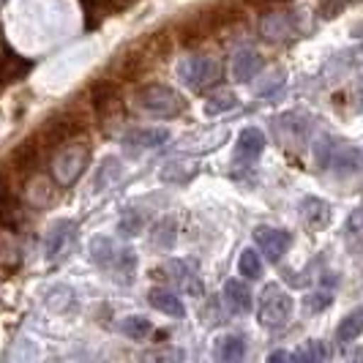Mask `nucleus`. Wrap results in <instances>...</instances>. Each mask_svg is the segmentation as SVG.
I'll return each mask as SVG.
<instances>
[{"label": "nucleus", "mask_w": 363, "mask_h": 363, "mask_svg": "<svg viewBox=\"0 0 363 363\" xmlns=\"http://www.w3.org/2000/svg\"><path fill=\"white\" fill-rule=\"evenodd\" d=\"M167 33H153V36H145L140 38L131 50H126V57L123 60H118V72L123 79H137V77H143L145 72H150L159 60H162L167 50H169V41H164Z\"/></svg>", "instance_id": "1"}, {"label": "nucleus", "mask_w": 363, "mask_h": 363, "mask_svg": "<svg viewBox=\"0 0 363 363\" xmlns=\"http://www.w3.org/2000/svg\"><path fill=\"white\" fill-rule=\"evenodd\" d=\"M88 162H91V145L82 140H72L66 145L55 147V156L50 159L52 181L60 189H72L74 183L82 178Z\"/></svg>", "instance_id": "2"}, {"label": "nucleus", "mask_w": 363, "mask_h": 363, "mask_svg": "<svg viewBox=\"0 0 363 363\" xmlns=\"http://www.w3.org/2000/svg\"><path fill=\"white\" fill-rule=\"evenodd\" d=\"M93 109L104 126V134L109 137H118V128H123L126 123V101H123V93L115 82H93Z\"/></svg>", "instance_id": "3"}, {"label": "nucleus", "mask_w": 363, "mask_h": 363, "mask_svg": "<svg viewBox=\"0 0 363 363\" xmlns=\"http://www.w3.org/2000/svg\"><path fill=\"white\" fill-rule=\"evenodd\" d=\"M134 104L143 109L150 118H178L186 112V99L178 91L167 88V85H143L137 96H134Z\"/></svg>", "instance_id": "4"}, {"label": "nucleus", "mask_w": 363, "mask_h": 363, "mask_svg": "<svg viewBox=\"0 0 363 363\" xmlns=\"http://www.w3.org/2000/svg\"><path fill=\"white\" fill-rule=\"evenodd\" d=\"M178 74H181V79L194 93H205L208 88H216L218 82H221L224 66H221V60H218L216 55L197 52V55H189L183 60Z\"/></svg>", "instance_id": "5"}, {"label": "nucleus", "mask_w": 363, "mask_h": 363, "mask_svg": "<svg viewBox=\"0 0 363 363\" xmlns=\"http://www.w3.org/2000/svg\"><path fill=\"white\" fill-rule=\"evenodd\" d=\"M292 309H295V303H292L290 292L281 290L276 281H271V284H265V290L259 292L257 320H259V325L262 328L276 330V328H281L290 323Z\"/></svg>", "instance_id": "6"}, {"label": "nucleus", "mask_w": 363, "mask_h": 363, "mask_svg": "<svg viewBox=\"0 0 363 363\" xmlns=\"http://www.w3.org/2000/svg\"><path fill=\"white\" fill-rule=\"evenodd\" d=\"M91 257L99 268H107V271H115L121 273V276H131L134 265H137V255L128 246H121L115 238H107V235L93 238Z\"/></svg>", "instance_id": "7"}, {"label": "nucleus", "mask_w": 363, "mask_h": 363, "mask_svg": "<svg viewBox=\"0 0 363 363\" xmlns=\"http://www.w3.org/2000/svg\"><path fill=\"white\" fill-rule=\"evenodd\" d=\"M230 19H235V11L227 9V3L211 6V9H202V11H197L194 17H189L181 25L183 44H189V47H191V44H200L202 38H208L211 33H216L218 28H221L224 22H230Z\"/></svg>", "instance_id": "8"}, {"label": "nucleus", "mask_w": 363, "mask_h": 363, "mask_svg": "<svg viewBox=\"0 0 363 363\" xmlns=\"http://www.w3.org/2000/svg\"><path fill=\"white\" fill-rule=\"evenodd\" d=\"M74 243H77V224L69 218L55 221L47 230V238H44V255L50 262H60V259L72 255Z\"/></svg>", "instance_id": "9"}, {"label": "nucleus", "mask_w": 363, "mask_h": 363, "mask_svg": "<svg viewBox=\"0 0 363 363\" xmlns=\"http://www.w3.org/2000/svg\"><path fill=\"white\" fill-rule=\"evenodd\" d=\"M298 33V25H295V14L290 11H281V9H271L259 17V36L271 44H281V41H290Z\"/></svg>", "instance_id": "10"}, {"label": "nucleus", "mask_w": 363, "mask_h": 363, "mask_svg": "<svg viewBox=\"0 0 363 363\" xmlns=\"http://www.w3.org/2000/svg\"><path fill=\"white\" fill-rule=\"evenodd\" d=\"M82 128H85L82 121H77L72 112H66V115H57V118L47 121V123L41 126L38 143L47 147H60V145H66V143H72V137L79 134Z\"/></svg>", "instance_id": "11"}, {"label": "nucleus", "mask_w": 363, "mask_h": 363, "mask_svg": "<svg viewBox=\"0 0 363 363\" xmlns=\"http://www.w3.org/2000/svg\"><path fill=\"white\" fill-rule=\"evenodd\" d=\"M317 159H320L323 167L350 172V169L358 167V150L345 145V143H336V140H320L317 143Z\"/></svg>", "instance_id": "12"}, {"label": "nucleus", "mask_w": 363, "mask_h": 363, "mask_svg": "<svg viewBox=\"0 0 363 363\" xmlns=\"http://www.w3.org/2000/svg\"><path fill=\"white\" fill-rule=\"evenodd\" d=\"M255 240L265 259L279 262L281 257L287 255V249H290V243H292V235L287 230H279V227H257Z\"/></svg>", "instance_id": "13"}, {"label": "nucleus", "mask_w": 363, "mask_h": 363, "mask_svg": "<svg viewBox=\"0 0 363 363\" xmlns=\"http://www.w3.org/2000/svg\"><path fill=\"white\" fill-rule=\"evenodd\" d=\"M57 183L52 181V175H30L28 181L22 183V194L25 202L33 205V208H52L57 202Z\"/></svg>", "instance_id": "14"}, {"label": "nucleus", "mask_w": 363, "mask_h": 363, "mask_svg": "<svg viewBox=\"0 0 363 363\" xmlns=\"http://www.w3.org/2000/svg\"><path fill=\"white\" fill-rule=\"evenodd\" d=\"M38 159H41V143H38V140H28V143H22V145L14 147V153H11V167L17 169L19 181L25 183L36 172Z\"/></svg>", "instance_id": "15"}, {"label": "nucleus", "mask_w": 363, "mask_h": 363, "mask_svg": "<svg viewBox=\"0 0 363 363\" xmlns=\"http://www.w3.org/2000/svg\"><path fill=\"white\" fill-rule=\"evenodd\" d=\"M301 218L309 230H325L330 224V205L320 197H306L301 202Z\"/></svg>", "instance_id": "16"}, {"label": "nucleus", "mask_w": 363, "mask_h": 363, "mask_svg": "<svg viewBox=\"0 0 363 363\" xmlns=\"http://www.w3.org/2000/svg\"><path fill=\"white\" fill-rule=\"evenodd\" d=\"M147 301H150V306H153V309L162 311V314H167V317H175V320L186 317V306H183L181 298H178L172 290L153 287V290L147 292Z\"/></svg>", "instance_id": "17"}, {"label": "nucleus", "mask_w": 363, "mask_h": 363, "mask_svg": "<svg viewBox=\"0 0 363 363\" xmlns=\"http://www.w3.org/2000/svg\"><path fill=\"white\" fill-rule=\"evenodd\" d=\"M218 363H243L246 361V339L238 333H227L221 336L213 347Z\"/></svg>", "instance_id": "18"}, {"label": "nucleus", "mask_w": 363, "mask_h": 363, "mask_svg": "<svg viewBox=\"0 0 363 363\" xmlns=\"http://www.w3.org/2000/svg\"><path fill=\"white\" fill-rule=\"evenodd\" d=\"M169 140L167 128H134L126 134V147L131 150H153Z\"/></svg>", "instance_id": "19"}, {"label": "nucleus", "mask_w": 363, "mask_h": 363, "mask_svg": "<svg viewBox=\"0 0 363 363\" xmlns=\"http://www.w3.org/2000/svg\"><path fill=\"white\" fill-rule=\"evenodd\" d=\"M265 150V134H262V128H243L240 131V137H238V159L240 162H255L259 159V153Z\"/></svg>", "instance_id": "20"}, {"label": "nucleus", "mask_w": 363, "mask_h": 363, "mask_svg": "<svg viewBox=\"0 0 363 363\" xmlns=\"http://www.w3.org/2000/svg\"><path fill=\"white\" fill-rule=\"evenodd\" d=\"M224 301H227L230 311L249 314L252 311V290H249V284L246 281H238V279H230L224 284Z\"/></svg>", "instance_id": "21"}, {"label": "nucleus", "mask_w": 363, "mask_h": 363, "mask_svg": "<svg viewBox=\"0 0 363 363\" xmlns=\"http://www.w3.org/2000/svg\"><path fill=\"white\" fill-rule=\"evenodd\" d=\"M262 69V57L255 50H240L233 57V77L235 82H252Z\"/></svg>", "instance_id": "22"}, {"label": "nucleus", "mask_w": 363, "mask_h": 363, "mask_svg": "<svg viewBox=\"0 0 363 363\" xmlns=\"http://www.w3.org/2000/svg\"><path fill=\"white\" fill-rule=\"evenodd\" d=\"M0 265H3L6 273L17 271L19 265H22V249H19V240L14 238L11 230H6L0 235Z\"/></svg>", "instance_id": "23"}, {"label": "nucleus", "mask_w": 363, "mask_h": 363, "mask_svg": "<svg viewBox=\"0 0 363 363\" xmlns=\"http://www.w3.org/2000/svg\"><path fill=\"white\" fill-rule=\"evenodd\" d=\"M200 169V164L191 162V159H175V162H167L162 167V181L167 183H186L189 178H194Z\"/></svg>", "instance_id": "24"}, {"label": "nucleus", "mask_w": 363, "mask_h": 363, "mask_svg": "<svg viewBox=\"0 0 363 363\" xmlns=\"http://www.w3.org/2000/svg\"><path fill=\"white\" fill-rule=\"evenodd\" d=\"M345 246L352 255H363V208L352 211L345 224Z\"/></svg>", "instance_id": "25"}, {"label": "nucleus", "mask_w": 363, "mask_h": 363, "mask_svg": "<svg viewBox=\"0 0 363 363\" xmlns=\"http://www.w3.org/2000/svg\"><path fill=\"white\" fill-rule=\"evenodd\" d=\"M169 271H172V276L178 279V284H181L183 290L189 292V295H197L200 298L202 295V281H200V276L191 271L183 259H172L169 262Z\"/></svg>", "instance_id": "26"}, {"label": "nucleus", "mask_w": 363, "mask_h": 363, "mask_svg": "<svg viewBox=\"0 0 363 363\" xmlns=\"http://www.w3.org/2000/svg\"><path fill=\"white\" fill-rule=\"evenodd\" d=\"M361 333H363V309H352L339 323V328H336V339L342 345H347V342H355Z\"/></svg>", "instance_id": "27"}, {"label": "nucleus", "mask_w": 363, "mask_h": 363, "mask_svg": "<svg viewBox=\"0 0 363 363\" xmlns=\"http://www.w3.org/2000/svg\"><path fill=\"white\" fill-rule=\"evenodd\" d=\"M224 140H227V128H218V131H205L194 140H186V143H181V147H191V153H208V150L221 145Z\"/></svg>", "instance_id": "28"}, {"label": "nucleus", "mask_w": 363, "mask_h": 363, "mask_svg": "<svg viewBox=\"0 0 363 363\" xmlns=\"http://www.w3.org/2000/svg\"><path fill=\"white\" fill-rule=\"evenodd\" d=\"M143 363H186V355H183L181 347L164 345V347H153L143 355Z\"/></svg>", "instance_id": "29"}, {"label": "nucleus", "mask_w": 363, "mask_h": 363, "mask_svg": "<svg viewBox=\"0 0 363 363\" xmlns=\"http://www.w3.org/2000/svg\"><path fill=\"white\" fill-rule=\"evenodd\" d=\"M292 363H328L325 345H323V342H317V339H311V342H306V345L292 355Z\"/></svg>", "instance_id": "30"}, {"label": "nucleus", "mask_w": 363, "mask_h": 363, "mask_svg": "<svg viewBox=\"0 0 363 363\" xmlns=\"http://www.w3.org/2000/svg\"><path fill=\"white\" fill-rule=\"evenodd\" d=\"M238 271L243 279H262V262L255 249H243L240 259H238Z\"/></svg>", "instance_id": "31"}, {"label": "nucleus", "mask_w": 363, "mask_h": 363, "mask_svg": "<svg viewBox=\"0 0 363 363\" xmlns=\"http://www.w3.org/2000/svg\"><path fill=\"white\" fill-rule=\"evenodd\" d=\"M150 243L156 249H169L175 243V224H172V218H164V221H159L150 230Z\"/></svg>", "instance_id": "32"}, {"label": "nucleus", "mask_w": 363, "mask_h": 363, "mask_svg": "<svg viewBox=\"0 0 363 363\" xmlns=\"http://www.w3.org/2000/svg\"><path fill=\"white\" fill-rule=\"evenodd\" d=\"M235 107H238L235 93L218 91L216 96H211V99H208V104H205V112H208V115H224V112H233Z\"/></svg>", "instance_id": "33"}, {"label": "nucleus", "mask_w": 363, "mask_h": 363, "mask_svg": "<svg viewBox=\"0 0 363 363\" xmlns=\"http://www.w3.org/2000/svg\"><path fill=\"white\" fill-rule=\"evenodd\" d=\"M121 330L126 333L128 339H137V342H140V339H145L147 333L153 330V325H150V320H145V317H137V314H134V317H126V320L121 323Z\"/></svg>", "instance_id": "34"}, {"label": "nucleus", "mask_w": 363, "mask_h": 363, "mask_svg": "<svg viewBox=\"0 0 363 363\" xmlns=\"http://www.w3.org/2000/svg\"><path fill=\"white\" fill-rule=\"evenodd\" d=\"M118 172H121V162H118V159H107V162L101 164V169H99V178H96V189L112 186V183L121 178Z\"/></svg>", "instance_id": "35"}, {"label": "nucleus", "mask_w": 363, "mask_h": 363, "mask_svg": "<svg viewBox=\"0 0 363 363\" xmlns=\"http://www.w3.org/2000/svg\"><path fill=\"white\" fill-rule=\"evenodd\" d=\"M118 230H121V235H140V230H143V218L137 216V213H126V216L121 218V224H118Z\"/></svg>", "instance_id": "36"}, {"label": "nucleus", "mask_w": 363, "mask_h": 363, "mask_svg": "<svg viewBox=\"0 0 363 363\" xmlns=\"http://www.w3.org/2000/svg\"><path fill=\"white\" fill-rule=\"evenodd\" d=\"M328 306H330V292H314L306 298V311H311V314L328 309Z\"/></svg>", "instance_id": "37"}, {"label": "nucleus", "mask_w": 363, "mask_h": 363, "mask_svg": "<svg viewBox=\"0 0 363 363\" xmlns=\"http://www.w3.org/2000/svg\"><path fill=\"white\" fill-rule=\"evenodd\" d=\"M265 363H292V355L287 352V350H276V352L268 355V361Z\"/></svg>", "instance_id": "38"}, {"label": "nucleus", "mask_w": 363, "mask_h": 363, "mask_svg": "<svg viewBox=\"0 0 363 363\" xmlns=\"http://www.w3.org/2000/svg\"><path fill=\"white\" fill-rule=\"evenodd\" d=\"M252 6H259V9H276V6H287L290 0H246Z\"/></svg>", "instance_id": "39"}, {"label": "nucleus", "mask_w": 363, "mask_h": 363, "mask_svg": "<svg viewBox=\"0 0 363 363\" xmlns=\"http://www.w3.org/2000/svg\"><path fill=\"white\" fill-rule=\"evenodd\" d=\"M11 50H9V44H6V38H3V33H0V60H6V57H11Z\"/></svg>", "instance_id": "40"}, {"label": "nucleus", "mask_w": 363, "mask_h": 363, "mask_svg": "<svg viewBox=\"0 0 363 363\" xmlns=\"http://www.w3.org/2000/svg\"><path fill=\"white\" fill-rule=\"evenodd\" d=\"M352 363H363V347L355 352V358H352Z\"/></svg>", "instance_id": "41"}, {"label": "nucleus", "mask_w": 363, "mask_h": 363, "mask_svg": "<svg viewBox=\"0 0 363 363\" xmlns=\"http://www.w3.org/2000/svg\"><path fill=\"white\" fill-rule=\"evenodd\" d=\"M3 3H6V0H0V6H3Z\"/></svg>", "instance_id": "42"}]
</instances>
